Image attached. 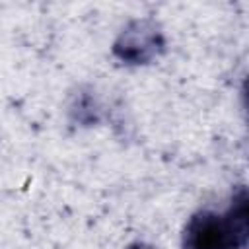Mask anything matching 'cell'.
<instances>
[{
    "label": "cell",
    "mask_w": 249,
    "mask_h": 249,
    "mask_svg": "<svg viewBox=\"0 0 249 249\" xmlns=\"http://www.w3.org/2000/svg\"><path fill=\"white\" fill-rule=\"evenodd\" d=\"M249 233V204L247 191L239 187L231 206L224 212L198 210L183 230V249H239L247 243Z\"/></svg>",
    "instance_id": "1"
},
{
    "label": "cell",
    "mask_w": 249,
    "mask_h": 249,
    "mask_svg": "<svg viewBox=\"0 0 249 249\" xmlns=\"http://www.w3.org/2000/svg\"><path fill=\"white\" fill-rule=\"evenodd\" d=\"M163 35L156 21L136 19L123 29L113 45V54L126 64H148L163 51Z\"/></svg>",
    "instance_id": "2"
},
{
    "label": "cell",
    "mask_w": 249,
    "mask_h": 249,
    "mask_svg": "<svg viewBox=\"0 0 249 249\" xmlns=\"http://www.w3.org/2000/svg\"><path fill=\"white\" fill-rule=\"evenodd\" d=\"M126 249H154L152 245H146V243H132V245H128Z\"/></svg>",
    "instance_id": "3"
}]
</instances>
